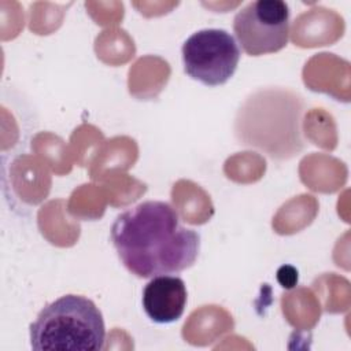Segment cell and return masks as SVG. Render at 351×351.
<instances>
[{"instance_id":"1","label":"cell","mask_w":351,"mask_h":351,"mask_svg":"<svg viewBox=\"0 0 351 351\" xmlns=\"http://www.w3.org/2000/svg\"><path fill=\"white\" fill-rule=\"evenodd\" d=\"M111 241L123 266L140 278L177 274L195 263L200 250L199 233L181 225L176 208L158 200L119 214Z\"/></svg>"},{"instance_id":"2","label":"cell","mask_w":351,"mask_h":351,"mask_svg":"<svg viewBox=\"0 0 351 351\" xmlns=\"http://www.w3.org/2000/svg\"><path fill=\"white\" fill-rule=\"evenodd\" d=\"M304 108V99L289 88H259L237 110L234 137L241 145L258 148L277 160H288L306 147L302 130Z\"/></svg>"},{"instance_id":"3","label":"cell","mask_w":351,"mask_h":351,"mask_svg":"<svg viewBox=\"0 0 351 351\" xmlns=\"http://www.w3.org/2000/svg\"><path fill=\"white\" fill-rule=\"evenodd\" d=\"M101 311L88 298L64 295L47 304L30 325L36 351H99L104 348Z\"/></svg>"},{"instance_id":"4","label":"cell","mask_w":351,"mask_h":351,"mask_svg":"<svg viewBox=\"0 0 351 351\" xmlns=\"http://www.w3.org/2000/svg\"><path fill=\"white\" fill-rule=\"evenodd\" d=\"M185 73L207 86L228 82L240 60V47L223 29H202L182 44Z\"/></svg>"},{"instance_id":"5","label":"cell","mask_w":351,"mask_h":351,"mask_svg":"<svg viewBox=\"0 0 351 351\" xmlns=\"http://www.w3.org/2000/svg\"><path fill=\"white\" fill-rule=\"evenodd\" d=\"M233 32L251 56L278 52L289 38V7L282 0L251 1L236 14Z\"/></svg>"},{"instance_id":"6","label":"cell","mask_w":351,"mask_h":351,"mask_svg":"<svg viewBox=\"0 0 351 351\" xmlns=\"http://www.w3.org/2000/svg\"><path fill=\"white\" fill-rule=\"evenodd\" d=\"M186 287L177 276H156L143 291V308L156 324H171L181 318L186 306Z\"/></svg>"}]
</instances>
